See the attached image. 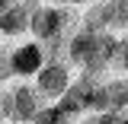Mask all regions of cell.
<instances>
[{
  "label": "cell",
  "mask_w": 128,
  "mask_h": 124,
  "mask_svg": "<svg viewBox=\"0 0 128 124\" xmlns=\"http://www.w3.org/2000/svg\"><path fill=\"white\" fill-rule=\"evenodd\" d=\"M77 16L70 6H54V3H35L32 6V19H29V32L38 38V41H45L48 51L54 45H64L67 48V38H64V32L70 29V22H74Z\"/></svg>",
  "instance_id": "6da1fadb"
},
{
  "label": "cell",
  "mask_w": 128,
  "mask_h": 124,
  "mask_svg": "<svg viewBox=\"0 0 128 124\" xmlns=\"http://www.w3.org/2000/svg\"><path fill=\"white\" fill-rule=\"evenodd\" d=\"M70 83H74L70 67H67V61H61V57L45 61V67L35 73V89H38V95L45 99L48 105H54V102L70 89Z\"/></svg>",
  "instance_id": "7a4b0ae2"
},
{
  "label": "cell",
  "mask_w": 128,
  "mask_h": 124,
  "mask_svg": "<svg viewBox=\"0 0 128 124\" xmlns=\"http://www.w3.org/2000/svg\"><path fill=\"white\" fill-rule=\"evenodd\" d=\"M10 95H13V115H10V121L16 124H32L35 118H38V111L45 108L48 102L38 95V89L35 86H13L10 89Z\"/></svg>",
  "instance_id": "3957f363"
},
{
  "label": "cell",
  "mask_w": 128,
  "mask_h": 124,
  "mask_svg": "<svg viewBox=\"0 0 128 124\" xmlns=\"http://www.w3.org/2000/svg\"><path fill=\"white\" fill-rule=\"evenodd\" d=\"M45 67V48L38 41H22L13 48V73L16 77H35Z\"/></svg>",
  "instance_id": "277c9868"
},
{
  "label": "cell",
  "mask_w": 128,
  "mask_h": 124,
  "mask_svg": "<svg viewBox=\"0 0 128 124\" xmlns=\"http://www.w3.org/2000/svg\"><path fill=\"white\" fill-rule=\"evenodd\" d=\"M32 6H35V0H29V3H26V0H16L13 6L0 16V35H6V38L26 35L29 19H32Z\"/></svg>",
  "instance_id": "5b68a950"
},
{
  "label": "cell",
  "mask_w": 128,
  "mask_h": 124,
  "mask_svg": "<svg viewBox=\"0 0 128 124\" xmlns=\"http://www.w3.org/2000/svg\"><path fill=\"white\" fill-rule=\"evenodd\" d=\"M109 32H128V0H109Z\"/></svg>",
  "instance_id": "8992f818"
},
{
  "label": "cell",
  "mask_w": 128,
  "mask_h": 124,
  "mask_svg": "<svg viewBox=\"0 0 128 124\" xmlns=\"http://www.w3.org/2000/svg\"><path fill=\"white\" fill-rule=\"evenodd\" d=\"M10 77H16V73H13V48H10V45H0V86H3Z\"/></svg>",
  "instance_id": "52a82bcc"
},
{
  "label": "cell",
  "mask_w": 128,
  "mask_h": 124,
  "mask_svg": "<svg viewBox=\"0 0 128 124\" xmlns=\"http://www.w3.org/2000/svg\"><path fill=\"white\" fill-rule=\"evenodd\" d=\"M10 115H13V95L10 89H0V121H10Z\"/></svg>",
  "instance_id": "ba28073f"
},
{
  "label": "cell",
  "mask_w": 128,
  "mask_h": 124,
  "mask_svg": "<svg viewBox=\"0 0 128 124\" xmlns=\"http://www.w3.org/2000/svg\"><path fill=\"white\" fill-rule=\"evenodd\" d=\"M115 67H118V70H122V73L128 77V35L122 38V45H118V57H115Z\"/></svg>",
  "instance_id": "9c48e42d"
},
{
  "label": "cell",
  "mask_w": 128,
  "mask_h": 124,
  "mask_svg": "<svg viewBox=\"0 0 128 124\" xmlns=\"http://www.w3.org/2000/svg\"><path fill=\"white\" fill-rule=\"evenodd\" d=\"M42 3H54V6H70V10H74V6H90L93 0H42Z\"/></svg>",
  "instance_id": "30bf717a"
},
{
  "label": "cell",
  "mask_w": 128,
  "mask_h": 124,
  "mask_svg": "<svg viewBox=\"0 0 128 124\" xmlns=\"http://www.w3.org/2000/svg\"><path fill=\"white\" fill-rule=\"evenodd\" d=\"M13 3H16V0H0V16L6 13V10H10V6H13Z\"/></svg>",
  "instance_id": "8fae6325"
},
{
  "label": "cell",
  "mask_w": 128,
  "mask_h": 124,
  "mask_svg": "<svg viewBox=\"0 0 128 124\" xmlns=\"http://www.w3.org/2000/svg\"><path fill=\"white\" fill-rule=\"evenodd\" d=\"M70 124H93V121H70Z\"/></svg>",
  "instance_id": "7c38bea8"
},
{
  "label": "cell",
  "mask_w": 128,
  "mask_h": 124,
  "mask_svg": "<svg viewBox=\"0 0 128 124\" xmlns=\"http://www.w3.org/2000/svg\"><path fill=\"white\" fill-rule=\"evenodd\" d=\"M38 3H42V0H38Z\"/></svg>",
  "instance_id": "4fadbf2b"
}]
</instances>
